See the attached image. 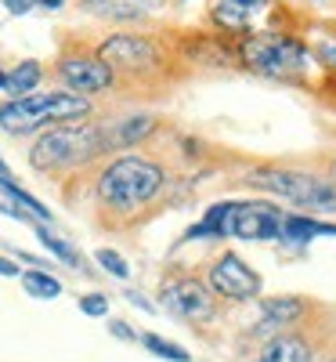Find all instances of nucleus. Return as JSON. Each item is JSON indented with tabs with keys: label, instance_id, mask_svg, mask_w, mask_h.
Returning <instances> with one entry per match:
<instances>
[{
	"label": "nucleus",
	"instance_id": "nucleus-8",
	"mask_svg": "<svg viewBox=\"0 0 336 362\" xmlns=\"http://www.w3.org/2000/svg\"><path fill=\"white\" fill-rule=\"evenodd\" d=\"M210 286L228 300H253L260 293V276L239 254H221L210 264Z\"/></svg>",
	"mask_w": 336,
	"mask_h": 362
},
{
	"label": "nucleus",
	"instance_id": "nucleus-23",
	"mask_svg": "<svg viewBox=\"0 0 336 362\" xmlns=\"http://www.w3.org/2000/svg\"><path fill=\"white\" fill-rule=\"evenodd\" d=\"M80 312L90 315V319H105V315H109V297H105V293H87V297H80Z\"/></svg>",
	"mask_w": 336,
	"mask_h": 362
},
{
	"label": "nucleus",
	"instance_id": "nucleus-6",
	"mask_svg": "<svg viewBox=\"0 0 336 362\" xmlns=\"http://www.w3.org/2000/svg\"><path fill=\"white\" fill-rule=\"evenodd\" d=\"M282 210L275 203H235L228 218V235L246 239V243H268L282 239Z\"/></svg>",
	"mask_w": 336,
	"mask_h": 362
},
{
	"label": "nucleus",
	"instance_id": "nucleus-2",
	"mask_svg": "<svg viewBox=\"0 0 336 362\" xmlns=\"http://www.w3.org/2000/svg\"><path fill=\"white\" fill-rule=\"evenodd\" d=\"M90 112V102L73 90H47V95H22L0 109V127L11 134H29L44 124H69Z\"/></svg>",
	"mask_w": 336,
	"mask_h": 362
},
{
	"label": "nucleus",
	"instance_id": "nucleus-26",
	"mask_svg": "<svg viewBox=\"0 0 336 362\" xmlns=\"http://www.w3.org/2000/svg\"><path fill=\"white\" fill-rule=\"evenodd\" d=\"M112 334H116V337H124V341H134V334L127 329V322H112Z\"/></svg>",
	"mask_w": 336,
	"mask_h": 362
},
{
	"label": "nucleus",
	"instance_id": "nucleus-22",
	"mask_svg": "<svg viewBox=\"0 0 336 362\" xmlns=\"http://www.w3.org/2000/svg\"><path fill=\"white\" fill-rule=\"evenodd\" d=\"M37 232H40V243H44V247H47L54 257H62V261H69V264H76V268H80V257H76V250H73L69 243H62V239L51 235L47 228H37Z\"/></svg>",
	"mask_w": 336,
	"mask_h": 362
},
{
	"label": "nucleus",
	"instance_id": "nucleus-21",
	"mask_svg": "<svg viewBox=\"0 0 336 362\" xmlns=\"http://www.w3.org/2000/svg\"><path fill=\"white\" fill-rule=\"evenodd\" d=\"M95 257H98V264H102V268L109 272V276H116V279H127V276H131V264H127L124 257H119L116 250H109V247H102V250H98Z\"/></svg>",
	"mask_w": 336,
	"mask_h": 362
},
{
	"label": "nucleus",
	"instance_id": "nucleus-13",
	"mask_svg": "<svg viewBox=\"0 0 336 362\" xmlns=\"http://www.w3.org/2000/svg\"><path fill=\"white\" fill-rule=\"evenodd\" d=\"M257 362H311V348L300 337H275Z\"/></svg>",
	"mask_w": 336,
	"mask_h": 362
},
{
	"label": "nucleus",
	"instance_id": "nucleus-27",
	"mask_svg": "<svg viewBox=\"0 0 336 362\" xmlns=\"http://www.w3.org/2000/svg\"><path fill=\"white\" fill-rule=\"evenodd\" d=\"M62 4H66V0H37V8H51V11L62 8Z\"/></svg>",
	"mask_w": 336,
	"mask_h": 362
},
{
	"label": "nucleus",
	"instance_id": "nucleus-3",
	"mask_svg": "<svg viewBox=\"0 0 336 362\" xmlns=\"http://www.w3.org/2000/svg\"><path fill=\"white\" fill-rule=\"evenodd\" d=\"M102 148H105V134L98 127L69 124V127H58V131H47L44 138H37L29 160H33L37 170H69L76 163L95 160Z\"/></svg>",
	"mask_w": 336,
	"mask_h": 362
},
{
	"label": "nucleus",
	"instance_id": "nucleus-24",
	"mask_svg": "<svg viewBox=\"0 0 336 362\" xmlns=\"http://www.w3.org/2000/svg\"><path fill=\"white\" fill-rule=\"evenodd\" d=\"M4 8H8L11 15H25V11L37 8V0H4Z\"/></svg>",
	"mask_w": 336,
	"mask_h": 362
},
{
	"label": "nucleus",
	"instance_id": "nucleus-15",
	"mask_svg": "<svg viewBox=\"0 0 336 362\" xmlns=\"http://www.w3.org/2000/svg\"><path fill=\"white\" fill-rule=\"evenodd\" d=\"M232 206H235V203H217V206H210V210H206V218H203L196 228H188V239H203V235H210V239H224V235H228Z\"/></svg>",
	"mask_w": 336,
	"mask_h": 362
},
{
	"label": "nucleus",
	"instance_id": "nucleus-7",
	"mask_svg": "<svg viewBox=\"0 0 336 362\" xmlns=\"http://www.w3.org/2000/svg\"><path fill=\"white\" fill-rule=\"evenodd\" d=\"M163 305L185 322H206L217 315V297H213V290L199 279H170L163 286Z\"/></svg>",
	"mask_w": 336,
	"mask_h": 362
},
{
	"label": "nucleus",
	"instance_id": "nucleus-25",
	"mask_svg": "<svg viewBox=\"0 0 336 362\" xmlns=\"http://www.w3.org/2000/svg\"><path fill=\"white\" fill-rule=\"evenodd\" d=\"M0 276H18V264L8 261V257H0Z\"/></svg>",
	"mask_w": 336,
	"mask_h": 362
},
{
	"label": "nucleus",
	"instance_id": "nucleus-18",
	"mask_svg": "<svg viewBox=\"0 0 336 362\" xmlns=\"http://www.w3.org/2000/svg\"><path fill=\"white\" fill-rule=\"evenodd\" d=\"M22 286L29 297L37 300H54L58 293H62V283H58L54 276H47L44 268H33V272H22Z\"/></svg>",
	"mask_w": 336,
	"mask_h": 362
},
{
	"label": "nucleus",
	"instance_id": "nucleus-20",
	"mask_svg": "<svg viewBox=\"0 0 336 362\" xmlns=\"http://www.w3.org/2000/svg\"><path fill=\"white\" fill-rule=\"evenodd\" d=\"M141 344L152 351V355H160V358H167V362H192V355L181 348V344H174V341H163V337H156V334H145L141 337Z\"/></svg>",
	"mask_w": 336,
	"mask_h": 362
},
{
	"label": "nucleus",
	"instance_id": "nucleus-29",
	"mask_svg": "<svg viewBox=\"0 0 336 362\" xmlns=\"http://www.w3.org/2000/svg\"><path fill=\"white\" fill-rule=\"evenodd\" d=\"M8 177H11V170H8V163H4V160H0V181H8Z\"/></svg>",
	"mask_w": 336,
	"mask_h": 362
},
{
	"label": "nucleus",
	"instance_id": "nucleus-30",
	"mask_svg": "<svg viewBox=\"0 0 336 362\" xmlns=\"http://www.w3.org/2000/svg\"><path fill=\"white\" fill-rule=\"evenodd\" d=\"M4 80H8V73H4V69H0V90H4Z\"/></svg>",
	"mask_w": 336,
	"mask_h": 362
},
{
	"label": "nucleus",
	"instance_id": "nucleus-14",
	"mask_svg": "<svg viewBox=\"0 0 336 362\" xmlns=\"http://www.w3.org/2000/svg\"><path fill=\"white\" fill-rule=\"evenodd\" d=\"M311 235H336V225L315 221V218H304V214H286L282 218V239H293V243H304Z\"/></svg>",
	"mask_w": 336,
	"mask_h": 362
},
{
	"label": "nucleus",
	"instance_id": "nucleus-31",
	"mask_svg": "<svg viewBox=\"0 0 336 362\" xmlns=\"http://www.w3.org/2000/svg\"><path fill=\"white\" fill-rule=\"evenodd\" d=\"M332 174H336V163H332Z\"/></svg>",
	"mask_w": 336,
	"mask_h": 362
},
{
	"label": "nucleus",
	"instance_id": "nucleus-11",
	"mask_svg": "<svg viewBox=\"0 0 336 362\" xmlns=\"http://www.w3.org/2000/svg\"><path fill=\"white\" fill-rule=\"evenodd\" d=\"M83 4L109 18H138L145 11H160L167 0H83Z\"/></svg>",
	"mask_w": 336,
	"mask_h": 362
},
{
	"label": "nucleus",
	"instance_id": "nucleus-28",
	"mask_svg": "<svg viewBox=\"0 0 336 362\" xmlns=\"http://www.w3.org/2000/svg\"><path fill=\"white\" fill-rule=\"evenodd\" d=\"M322 54H325V62H336V47H332V44H325Z\"/></svg>",
	"mask_w": 336,
	"mask_h": 362
},
{
	"label": "nucleus",
	"instance_id": "nucleus-1",
	"mask_svg": "<svg viewBox=\"0 0 336 362\" xmlns=\"http://www.w3.org/2000/svg\"><path fill=\"white\" fill-rule=\"evenodd\" d=\"M167 185V174L160 163H152L145 156H119L116 163H109L98 177V196L105 206L119 210V214H131L141 210L156 199Z\"/></svg>",
	"mask_w": 336,
	"mask_h": 362
},
{
	"label": "nucleus",
	"instance_id": "nucleus-16",
	"mask_svg": "<svg viewBox=\"0 0 336 362\" xmlns=\"http://www.w3.org/2000/svg\"><path fill=\"white\" fill-rule=\"evenodd\" d=\"M40 76H44L40 62H18V66L8 73L4 90H8V95H15V98H22V95H33V87L40 83Z\"/></svg>",
	"mask_w": 336,
	"mask_h": 362
},
{
	"label": "nucleus",
	"instance_id": "nucleus-19",
	"mask_svg": "<svg viewBox=\"0 0 336 362\" xmlns=\"http://www.w3.org/2000/svg\"><path fill=\"white\" fill-rule=\"evenodd\" d=\"M264 315H268V326H286V322H293V319H300L304 315V305L296 297H268L264 300Z\"/></svg>",
	"mask_w": 336,
	"mask_h": 362
},
{
	"label": "nucleus",
	"instance_id": "nucleus-9",
	"mask_svg": "<svg viewBox=\"0 0 336 362\" xmlns=\"http://www.w3.org/2000/svg\"><path fill=\"white\" fill-rule=\"evenodd\" d=\"M98 58L109 69H127V73H145L160 62V51L148 37H134V33H116L98 47Z\"/></svg>",
	"mask_w": 336,
	"mask_h": 362
},
{
	"label": "nucleus",
	"instance_id": "nucleus-10",
	"mask_svg": "<svg viewBox=\"0 0 336 362\" xmlns=\"http://www.w3.org/2000/svg\"><path fill=\"white\" fill-rule=\"evenodd\" d=\"M58 76H62V83L73 90V95H95V90H105V87L112 83V69L102 62L98 54L62 58V66H58Z\"/></svg>",
	"mask_w": 336,
	"mask_h": 362
},
{
	"label": "nucleus",
	"instance_id": "nucleus-4",
	"mask_svg": "<svg viewBox=\"0 0 336 362\" xmlns=\"http://www.w3.org/2000/svg\"><path fill=\"white\" fill-rule=\"evenodd\" d=\"M250 185L271 189L296 206L308 210H336V181H322L315 174H296V170H253Z\"/></svg>",
	"mask_w": 336,
	"mask_h": 362
},
{
	"label": "nucleus",
	"instance_id": "nucleus-12",
	"mask_svg": "<svg viewBox=\"0 0 336 362\" xmlns=\"http://www.w3.org/2000/svg\"><path fill=\"white\" fill-rule=\"evenodd\" d=\"M271 8V0H221L217 4V18L232 29H242L250 25L257 15H264Z\"/></svg>",
	"mask_w": 336,
	"mask_h": 362
},
{
	"label": "nucleus",
	"instance_id": "nucleus-17",
	"mask_svg": "<svg viewBox=\"0 0 336 362\" xmlns=\"http://www.w3.org/2000/svg\"><path fill=\"white\" fill-rule=\"evenodd\" d=\"M152 127H156V119L152 116H134V119H124V124H116V131L112 134H105V148H116V145H131V141H138V138H145Z\"/></svg>",
	"mask_w": 336,
	"mask_h": 362
},
{
	"label": "nucleus",
	"instance_id": "nucleus-5",
	"mask_svg": "<svg viewBox=\"0 0 336 362\" xmlns=\"http://www.w3.org/2000/svg\"><path fill=\"white\" fill-rule=\"evenodd\" d=\"M242 58H246V66H253L257 73H268V76H293V73H304L311 62L308 47L293 37H286V33L250 37L242 44Z\"/></svg>",
	"mask_w": 336,
	"mask_h": 362
}]
</instances>
